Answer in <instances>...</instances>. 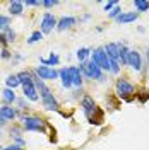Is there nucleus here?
<instances>
[{"label":"nucleus","mask_w":149,"mask_h":150,"mask_svg":"<svg viewBox=\"0 0 149 150\" xmlns=\"http://www.w3.org/2000/svg\"><path fill=\"white\" fill-rule=\"evenodd\" d=\"M21 133H22V130H21L19 126H12V128H10V137L16 140V143H17V145H21V147H22V145H24V138L21 137Z\"/></svg>","instance_id":"b1692460"},{"label":"nucleus","mask_w":149,"mask_h":150,"mask_svg":"<svg viewBox=\"0 0 149 150\" xmlns=\"http://www.w3.org/2000/svg\"><path fill=\"white\" fill-rule=\"evenodd\" d=\"M77 21L79 19L74 17V16H62V17L58 19V22H57V29L58 31H67V29H70L72 26H75Z\"/></svg>","instance_id":"9d476101"},{"label":"nucleus","mask_w":149,"mask_h":150,"mask_svg":"<svg viewBox=\"0 0 149 150\" xmlns=\"http://www.w3.org/2000/svg\"><path fill=\"white\" fill-rule=\"evenodd\" d=\"M17 79L21 85H28V84H34V80H36L38 77L34 72H28V70H22V72H19L17 74Z\"/></svg>","instance_id":"f3484780"},{"label":"nucleus","mask_w":149,"mask_h":150,"mask_svg":"<svg viewBox=\"0 0 149 150\" xmlns=\"http://www.w3.org/2000/svg\"><path fill=\"white\" fill-rule=\"evenodd\" d=\"M134 92H135V87H134L127 79H117V82H115V94H117L120 99L130 101Z\"/></svg>","instance_id":"39448f33"},{"label":"nucleus","mask_w":149,"mask_h":150,"mask_svg":"<svg viewBox=\"0 0 149 150\" xmlns=\"http://www.w3.org/2000/svg\"><path fill=\"white\" fill-rule=\"evenodd\" d=\"M91 55H93L91 48H79L75 51V58L79 60V63H86L87 60H91Z\"/></svg>","instance_id":"6ab92c4d"},{"label":"nucleus","mask_w":149,"mask_h":150,"mask_svg":"<svg viewBox=\"0 0 149 150\" xmlns=\"http://www.w3.org/2000/svg\"><path fill=\"white\" fill-rule=\"evenodd\" d=\"M22 94H24V97H26V99L33 101V103H36L38 99H39V96H38V89H36V84L22 85Z\"/></svg>","instance_id":"4468645a"},{"label":"nucleus","mask_w":149,"mask_h":150,"mask_svg":"<svg viewBox=\"0 0 149 150\" xmlns=\"http://www.w3.org/2000/svg\"><path fill=\"white\" fill-rule=\"evenodd\" d=\"M5 85H7L9 89H16V87H19V85H21V82H19V79H17V74L9 75V77L5 79Z\"/></svg>","instance_id":"a878e982"},{"label":"nucleus","mask_w":149,"mask_h":150,"mask_svg":"<svg viewBox=\"0 0 149 150\" xmlns=\"http://www.w3.org/2000/svg\"><path fill=\"white\" fill-rule=\"evenodd\" d=\"M146 60H148V65H149V48L146 50Z\"/></svg>","instance_id":"4c0bfd02"},{"label":"nucleus","mask_w":149,"mask_h":150,"mask_svg":"<svg viewBox=\"0 0 149 150\" xmlns=\"http://www.w3.org/2000/svg\"><path fill=\"white\" fill-rule=\"evenodd\" d=\"M0 118L5 120V121H12V120L17 118V111H16L12 106L4 104V106H0Z\"/></svg>","instance_id":"2eb2a0df"},{"label":"nucleus","mask_w":149,"mask_h":150,"mask_svg":"<svg viewBox=\"0 0 149 150\" xmlns=\"http://www.w3.org/2000/svg\"><path fill=\"white\" fill-rule=\"evenodd\" d=\"M139 12H122L118 17L115 19L118 24H130V22H135L139 19Z\"/></svg>","instance_id":"dca6fc26"},{"label":"nucleus","mask_w":149,"mask_h":150,"mask_svg":"<svg viewBox=\"0 0 149 150\" xmlns=\"http://www.w3.org/2000/svg\"><path fill=\"white\" fill-rule=\"evenodd\" d=\"M105 51L110 60H115V62H120V45L118 43H108L105 45Z\"/></svg>","instance_id":"f8f14e48"},{"label":"nucleus","mask_w":149,"mask_h":150,"mask_svg":"<svg viewBox=\"0 0 149 150\" xmlns=\"http://www.w3.org/2000/svg\"><path fill=\"white\" fill-rule=\"evenodd\" d=\"M21 60H22V56L19 55V53H16V55H14V58H12V63H19Z\"/></svg>","instance_id":"c9c22d12"},{"label":"nucleus","mask_w":149,"mask_h":150,"mask_svg":"<svg viewBox=\"0 0 149 150\" xmlns=\"http://www.w3.org/2000/svg\"><path fill=\"white\" fill-rule=\"evenodd\" d=\"M81 108H82L84 116L87 118L89 123H101V116H96V114H101V111L98 109V106L91 96H84L81 101Z\"/></svg>","instance_id":"f03ea898"},{"label":"nucleus","mask_w":149,"mask_h":150,"mask_svg":"<svg viewBox=\"0 0 149 150\" xmlns=\"http://www.w3.org/2000/svg\"><path fill=\"white\" fill-rule=\"evenodd\" d=\"M41 5H43V7H47V9H50V7L58 5V2H57V0H47V2H41Z\"/></svg>","instance_id":"72a5a7b5"},{"label":"nucleus","mask_w":149,"mask_h":150,"mask_svg":"<svg viewBox=\"0 0 149 150\" xmlns=\"http://www.w3.org/2000/svg\"><path fill=\"white\" fill-rule=\"evenodd\" d=\"M129 67H130L132 70H135V72H140L142 70V56L137 50H130V53H129Z\"/></svg>","instance_id":"1a4fd4ad"},{"label":"nucleus","mask_w":149,"mask_h":150,"mask_svg":"<svg viewBox=\"0 0 149 150\" xmlns=\"http://www.w3.org/2000/svg\"><path fill=\"white\" fill-rule=\"evenodd\" d=\"M132 4H134V7H135V12H139V14L149 10V2H146V0H134Z\"/></svg>","instance_id":"393cba45"},{"label":"nucleus","mask_w":149,"mask_h":150,"mask_svg":"<svg viewBox=\"0 0 149 150\" xmlns=\"http://www.w3.org/2000/svg\"><path fill=\"white\" fill-rule=\"evenodd\" d=\"M34 74L39 80H57L58 79V70L57 68H50V67L39 65L34 68Z\"/></svg>","instance_id":"6e6552de"},{"label":"nucleus","mask_w":149,"mask_h":150,"mask_svg":"<svg viewBox=\"0 0 149 150\" xmlns=\"http://www.w3.org/2000/svg\"><path fill=\"white\" fill-rule=\"evenodd\" d=\"M81 70H82V75L86 77V79H94V80H98V82H105L106 80V75H105V72H103L100 67L94 63L93 60H87L86 63H81Z\"/></svg>","instance_id":"7ed1b4c3"},{"label":"nucleus","mask_w":149,"mask_h":150,"mask_svg":"<svg viewBox=\"0 0 149 150\" xmlns=\"http://www.w3.org/2000/svg\"><path fill=\"white\" fill-rule=\"evenodd\" d=\"M120 14H122V7H120V5H117L115 9H112L110 12H108V17H110V19H117Z\"/></svg>","instance_id":"c85d7f7f"},{"label":"nucleus","mask_w":149,"mask_h":150,"mask_svg":"<svg viewBox=\"0 0 149 150\" xmlns=\"http://www.w3.org/2000/svg\"><path fill=\"white\" fill-rule=\"evenodd\" d=\"M4 150H22V149H21V145H17V143H10L7 147H4Z\"/></svg>","instance_id":"f704fd0d"},{"label":"nucleus","mask_w":149,"mask_h":150,"mask_svg":"<svg viewBox=\"0 0 149 150\" xmlns=\"http://www.w3.org/2000/svg\"><path fill=\"white\" fill-rule=\"evenodd\" d=\"M16 41V31H12V29H7V31H4V33H0V45L5 48L9 43H14Z\"/></svg>","instance_id":"a211bd4d"},{"label":"nucleus","mask_w":149,"mask_h":150,"mask_svg":"<svg viewBox=\"0 0 149 150\" xmlns=\"http://www.w3.org/2000/svg\"><path fill=\"white\" fill-rule=\"evenodd\" d=\"M16 104H17L21 109H28V108H29L28 104H26V97H24V96H22V97H19L17 101H16Z\"/></svg>","instance_id":"2f4dec72"},{"label":"nucleus","mask_w":149,"mask_h":150,"mask_svg":"<svg viewBox=\"0 0 149 150\" xmlns=\"http://www.w3.org/2000/svg\"><path fill=\"white\" fill-rule=\"evenodd\" d=\"M34 84H36V89H38V94H39V99H41L43 108H45L47 111H58V108H60V106H58V101H57L55 96L52 94V91L47 87L45 80L36 79Z\"/></svg>","instance_id":"f257e3e1"},{"label":"nucleus","mask_w":149,"mask_h":150,"mask_svg":"<svg viewBox=\"0 0 149 150\" xmlns=\"http://www.w3.org/2000/svg\"><path fill=\"white\" fill-rule=\"evenodd\" d=\"M117 5H118V2H117V0H110V2H106V4H105V12H110V10L115 9Z\"/></svg>","instance_id":"7c9ffc66"},{"label":"nucleus","mask_w":149,"mask_h":150,"mask_svg":"<svg viewBox=\"0 0 149 150\" xmlns=\"http://www.w3.org/2000/svg\"><path fill=\"white\" fill-rule=\"evenodd\" d=\"M2 101L7 104V106H12V104L17 101V97H16V92H14V89H9V87H5L4 89V92H2Z\"/></svg>","instance_id":"5701e85b"},{"label":"nucleus","mask_w":149,"mask_h":150,"mask_svg":"<svg viewBox=\"0 0 149 150\" xmlns=\"http://www.w3.org/2000/svg\"><path fill=\"white\" fill-rule=\"evenodd\" d=\"M5 123H7L5 120H2V118H0V128H2V126H5Z\"/></svg>","instance_id":"e433bc0d"},{"label":"nucleus","mask_w":149,"mask_h":150,"mask_svg":"<svg viewBox=\"0 0 149 150\" xmlns=\"http://www.w3.org/2000/svg\"><path fill=\"white\" fill-rule=\"evenodd\" d=\"M22 121V130L24 131H45V120H41L39 116H24L17 114Z\"/></svg>","instance_id":"20e7f679"},{"label":"nucleus","mask_w":149,"mask_h":150,"mask_svg":"<svg viewBox=\"0 0 149 150\" xmlns=\"http://www.w3.org/2000/svg\"><path fill=\"white\" fill-rule=\"evenodd\" d=\"M24 5H26V7H39L41 2H38V0H26Z\"/></svg>","instance_id":"473e14b6"},{"label":"nucleus","mask_w":149,"mask_h":150,"mask_svg":"<svg viewBox=\"0 0 149 150\" xmlns=\"http://www.w3.org/2000/svg\"><path fill=\"white\" fill-rule=\"evenodd\" d=\"M10 28V17L9 16H0V33L7 31Z\"/></svg>","instance_id":"cd10ccee"},{"label":"nucleus","mask_w":149,"mask_h":150,"mask_svg":"<svg viewBox=\"0 0 149 150\" xmlns=\"http://www.w3.org/2000/svg\"><path fill=\"white\" fill-rule=\"evenodd\" d=\"M120 45V65L122 67H129V53H130V48L127 46V43H118Z\"/></svg>","instance_id":"412c9836"},{"label":"nucleus","mask_w":149,"mask_h":150,"mask_svg":"<svg viewBox=\"0 0 149 150\" xmlns=\"http://www.w3.org/2000/svg\"><path fill=\"white\" fill-rule=\"evenodd\" d=\"M70 74H72V87L81 89L84 84V75H82L81 67H70Z\"/></svg>","instance_id":"ddd939ff"},{"label":"nucleus","mask_w":149,"mask_h":150,"mask_svg":"<svg viewBox=\"0 0 149 150\" xmlns=\"http://www.w3.org/2000/svg\"><path fill=\"white\" fill-rule=\"evenodd\" d=\"M0 135H2V133H0Z\"/></svg>","instance_id":"58836bf2"},{"label":"nucleus","mask_w":149,"mask_h":150,"mask_svg":"<svg viewBox=\"0 0 149 150\" xmlns=\"http://www.w3.org/2000/svg\"><path fill=\"white\" fill-rule=\"evenodd\" d=\"M91 60L101 68L105 74H110V70H112V67H110V58H108V55H106V51H105L103 46H98L96 50H93Z\"/></svg>","instance_id":"423d86ee"},{"label":"nucleus","mask_w":149,"mask_h":150,"mask_svg":"<svg viewBox=\"0 0 149 150\" xmlns=\"http://www.w3.org/2000/svg\"><path fill=\"white\" fill-rule=\"evenodd\" d=\"M39 63L45 67H50V68H55L60 63V56L57 55V53H50L48 58H39Z\"/></svg>","instance_id":"aec40b11"},{"label":"nucleus","mask_w":149,"mask_h":150,"mask_svg":"<svg viewBox=\"0 0 149 150\" xmlns=\"http://www.w3.org/2000/svg\"><path fill=\"white\" fill-rule=\"evenodd\" d=\"M43 36H45V34H43L39 29H38V31H34V33L28 38V45H34V43H38V41H41V39H43Z\"/></svg>","instance_id":"bb28decb"},{"label":"nucleus","mask_w":149,"mask_h":150,"mask_svg":"<svg viewBox=\"0 0 149 150\" xmlns=\"http://www.w3.org/2000/svg\"><path fill=\"white\" fill-rule=\"evenodd\" d=\"M57 22H58V19H57L52 12H45L43 17H41V22H39V31H41L43 34H50V33L57 28Z\"/></svg>","instance_id":"0eeeda50"},{"label":"nucleus","mask_w":149,"mask_h":150,"mask_svg":"<svg viewBox=\"0 0 149 150\" xmlns=\"http://www.w3.org/2000/svg\"><path fill=\"white\" fill-rule=\"evenodd\" d=\"M58 79L62 82L64 89H70L72 87V74H70V67H64L58 70Z\"/></svg>","instance_id":"9b49d317"},{"label":"nucleus","mask_w":149,"mask_h":150,"mask_svg":"<svg viewBox=\"0 0 149 150\" xmlns=\"http://www.w3.org/2000/svg\"><path fill=\"white\" fill-rule=\"evenodd\" d=\"M12 55L14 53H10L7 48H2V51H0V58L2 60H12Z\"/></svg>","instance_id":"c756f323"},{"label":"nucleus","mask_w":149,"mask_h":150,"mask_svg":"<svg viewBox=\"0 0 149 150\" xmlns=\"http://www.w3.org/2000/svg\"><path fill=\"white\" fill-rule=\"evenodd\" d=\"M9 12H10V16H22V12H24V2H21V0L10 2Z\"/></svg>","instance_id":"4be33fe9"}]
</instances>
